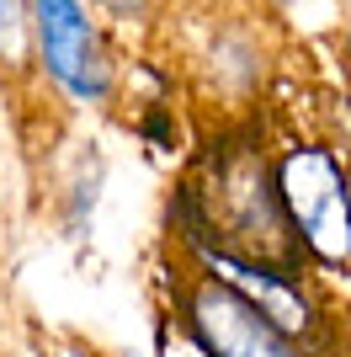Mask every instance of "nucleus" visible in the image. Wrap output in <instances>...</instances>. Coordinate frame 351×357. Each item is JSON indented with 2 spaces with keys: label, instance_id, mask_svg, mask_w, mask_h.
Wrapping results in <instances>:
<instances>
[{
  "label": "nucleus",
  "instance_id": "1",
  "mask_svg": "<svg viewBox=\"0 0 351 357\" xmlns=\"http://www.w3.org/2000/svg\"><path fill=\"white\" fill-rule=\"evenodd\" d=\"M277 192L304 261L351 272V171L336 149L292 144L277 155Z\"/></svg>",
  "mask_w": 351,
  "mask_h": 357
},
{
  "label": "nucleus",
  "instance_id": "5",
  "mask_svg": "<svg viewBox=\"0 0 351 357\" xmlns=\"http://www.w3.org/2000/svg\"><path fill=\"white\" fill-rule=\"evenodd\" d=\"M96 11H107L112 22H123V27H139V22H149L155 16V6L160 0H91Z\"/></svg>",
  "mask_w": 351,
  "mask_h": 357
},
{
  "label": "nucleus",
  "instance_id": "3",
  "mask_svg": "<svg viewBox=\"0 0 351 357\" xmlns=\"http://www.w3.org/2000/svg\"><path fill=\"white\" fill-rule=\"evenodd\" d=\"M27 32L32 54L64 96L75 102H107L117 86L107 32L91 16L86 0H27Z\"/></svg>",
  "mask_w": 351,
  "mask_h": 357
},
{
  "label": "nucleus",
  "instance_id": "7",
  "mask_svg": "<svg viewBox=\"0 0 351 357\" xmlns=\"http://www.w3.org/2000/svg\"><path fill=\"white\" fill-rule=\"evenodd\" d=\"M277 6H288V0H277Z\"/></svg>",
  "mask_w": 351,
  "mask_h": 357
},
{
  "label": "nucleus",
  "instance_id": "4",
  "mask_svg": "<svg viewBox=\"0 0 351 357\" xmlns=\"http://www.w3.org/2000/svg\"><path fill=\"white\" fill-rule=\"evenodd\" d=\"M32 32H27V0H0V64H27Z\"/></svg>",
  "mask_w": 351,
  "mask_h": 357
},
{
  "label": "nucleus",
  "instance_id": "2",
  "mask_svg": "<svg viewBox=\"0 0 351 357\" xmlns=\"http://www.w3.org/2000/svg\"><path fill=\"white\" fill-rule=\"evenodd\" d=\"M176 314H181V331L203 357H309V347L261 298H250L240 283L219 278L213 267L192 272L181 283Z\"/></svg>",
  "mask_w": 351,
  "mask_h": 357
},
{
  "label": "nucleus",
  "instance_id": "6",
  "mask_svg": "<svg viewBox=\"0 0 351 357\" xmlns=\"http://www.w3.org/2000/svg\"><path fill=\"white\" fill-rule=\"evenodd\" d=\"M341 16H346V48H351V0H341Z\"/></svg>",
  "mask_w": 351,
  "mask_h": 357
}]
</instances>
